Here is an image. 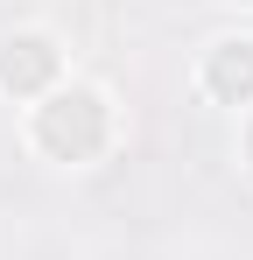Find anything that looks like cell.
Returning a JSON list of instances; mask_svg holds the SVG:
<instances>
[{
	"label": "cell",
	"mask_w": 253,
	"mask_h": 260,
	"mask_svg": "<svg viewBox=\"0 0 253 260\" xmlns=\"http://www.w3.org/2000/svg\"><path fill=\"white\" fill-rule=\"evenodd\" d=\"M71 127H78V155H91V148L106 141V106H99L91 91H71V99H56V106L42 113V148L71 155Z\"/></svg>",
	"instance_id": "1"
},
{
	"label": "cell",
	"mask_w": 253,
	"mask_h": 260,
	"mask_svg": "<svg viewBox=\"0 0 253 260\" xmlns=\"http://www.w3.org/2000/svg\"><path fill=\"white\" fill-rule=\"evenodd\" d=\"M49 71H56V49L42 43V36H21V43H7V49H0V85H7V91L42 85Z\"/></svg>",
	"instance_id": "2"
},
{
	"label": "cell",
	"mask_w": 253,
	"mask_h": 260,
	"mask_svg": "<svg viewBox=\"0 0 253 260\" xmlns=\"http://www.w3.org/2000/svg\"><path fill=\"white\" fill-rule=\"evenodd\" d=\"M204 85L218 91V99H246V91H253V43H218Z\"/></svg>",
	"instance_id": "3"
}]
</instances>
